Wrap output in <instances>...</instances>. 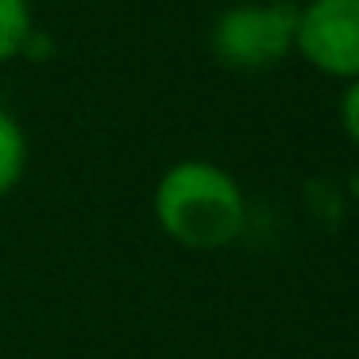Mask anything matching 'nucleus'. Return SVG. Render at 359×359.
Returning <instances> with one entry per match:
<instances>
[{
  "instance_id": "3",
  "label": "nucleus",
  "mask_w": 359,
  "mask_h": 359,
  "mask_svg": "<svg viewBox=\"0 0 359 359\" xmlns=\"http://www.w3.org/2000/svg\"><path fill=\"white\" fill-rule=\"evenodd\" d=\"M313 70L340 81L359 78V0H305L297 4V39Z\"/></svg>"
},
{
  "instance_id": "2",
  "label": "nucleus",
  "mask_w": 359,
  "mask_h": 359,
  "mask_svg": "<svg viewBox=\"0 0 359 359\" xmlns=\"http://www.w3.org/2000/svg\"><path fill=\"white\" fill-rule=\"evenodd\" d=\"M297 4L290 0H243L212 20L209 50L220 66L240 74L271 70L294 55Z\"/></svg>"
},
{
  "instance_id": "5",
  "label": "nucleus",
  "mask_w": 359,
  "mask_h": 359,
  "mask_svg": "<svg viewBox=\"0 0 359 359\" xmlns=\"http://www.w3.org/2000/svg\"><path fill=\"white\" fill-rule=\"evenodd\" d=\"M32 32V0H0V62H12L24 55Z\"/></svg>"
},
{
  "instance_id": "4",
  "label": "nucleus",
  "mask_w": 359,
  "mask_h": 359,
  "mask_svg": "<svg viewBox=\"0 0 359 359\" xmlns=\"http://www.w3.org/2000/svg\"><path fill=\"white\" fill-rule=\"evenodd\" d=\"M27 170V135L8 109H0V201L20 186Z\"/></svg>"
},
{
  "instance_id": "1",
  "label": "nucleus",
  "mask_w": 359,
  "mask_h": 359,
  "mask_svg": "<svg viewBox=\"0 0 359 359\" xmlns=\"http://www.w3.org/2000/svg\"><path fill=\"white\" fill-rule=\"evenodd\" d=\"M151 212L166 240L186 251H220L240 240L248 224L240 182L209 158H182L163 170L151 194Z\"/></svg>"
},
{
  "instance_id": "6",
  "label": "nucleus",
  "mask_w": 359,
  "mask_h": 359,
  "mask_svg": "<svg viewBox=\"0 0 359 359\" xmlns=\"http://www.w3.org/2000/svg\"><path fill=\"white\" fill-rule=\"evenodd\" d=\"M340 128L351 143L359 147V78L344 86V97H340Z\"/></svg>"
}]
</instances>
